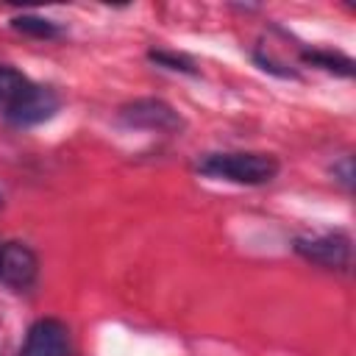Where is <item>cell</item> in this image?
Instances as JSON below:
<instances>
[{"label":"cell","instance_id":"6","mask_svg":"<svg viewBox=\"0 0 356 356\" xmlns=\"http://www.w3.org/2000/svg\"><path fill=\"white\" fill-rule=\"evenodd\" d=\"M67 334L70 331L61 320H53V317L36 320L28 328V337H25L19 356H67V350H70Z\"/></svg>","mask_w":356,"mask_h":356},{"label":"cell","instance_id":"8","mask_svg":"<svg viewBox=\"0 0 356 356\" xmlns=\"http://www.w3.org/2000/svg\"><path fill=\"white\" fill-rule=\"evenodd\" d=\"M11 28L14 31H22L28 36H36V39H53L61 33V28L44 17H36V14H19L11 19Z\"/></svg>","mask_w":356,"mask_h":356},{"label":"cell","instance_id":"1","mask_svg":"<svg viewBox=\"0 0 356 356\" xmlns=\"http://www.w3.org/2000/svg\"><path fill=\"white\" fill-rule=\"evenodd\" d=\"M197 170L211 178L234 181V184H270L278 175V159L270 153H209L197 161Z\"/></svg>","mask_w":356,"mask_h":356},{"label":"cell","instance_id":"2","mask_svg":"<svg viewBox=\"0 0 356 356\" xmlns=\"http://www.w3.org/2000/svg\"><path fill=\"white\" fill-rule=\"evenodd\" d=\"M120 122L128 128H145V131H181L184 120L181 114L159 100V97H139L120 108Z\"/></svg>","mask_w":356,"mask_h":356},{"label":"cell","instance_id":"7","mask_svg":"<svg viewBox=\"0 0 356 356\" xmlns=\"http://www.w3.org/2000/svg\"><path fill=\"white\" fill-rule=\"evenodd\" d=\"M28 83H31V81H28L19 70L0 64V106L8 108V106L28 89Z\"/></svg>","mask_w":356,"mask_h":356},{"label":"cell","instance_id":"11","mask_svg":"<svg viewBox=\"0 0 356 356\" xmlns=\"http://www.w3.org/2000/svg\"><path fill=\"white\" fill-rule=\"evenodd\" d=\"M334 172H339V175H342L339 181L350 189V184H353V181H350V178H353V170H350V159H348V156L342 159V164H334Z\"/></svg>","mask_w":356,"mask_h":356},{"label":"cell","instance_id":"12","mask_svg":"<svg viewBox=\"0 0 356 356\" xmlns=\"http://www.w3.org/2000/svg\"><path fill=\"white\" fill-rule=\"evenodd\" d=\"M0 203H3V195H0Z\"/></svg>","mask_w":356,"mask_h":356},{"label":"cell","instance_id":"10","mask_svg":"<svg viewBox=\"0 0 356 356\" xmlns=\"http://www.w3.org/2000/svg\"><path fill=\"white\" fill-rule=\"evenodd\" d=\"M147 58H150V61H156V64H161V67H167V70L195 72L192 61H189V58H184V56H175V53H164V50H150V53H147Z\"/></svg>","mask_w":356,"mask_h":356},{"label":"cell","instance_id":"9","mask_svg":"<svg viewBox=\"0 0 356 356\" xmlns=\"http://www.w3.org/2000/svg\"><path fill=\"white\" fill-rule=\"evenodd\" d=\"M303 61L306 64H314V67H323L328 72H337V75H353V61L348 56H339V53H328V50H303Z\"/></svg>","mask_w":356,"mask_h":356},{"label":"cell","instance_id":"3","mask_svg":"<svg viewBox=\"0 0 356 356\" xmlns=\"http://www.w3.org/2000/svg\"><path fill=\"white\" fill-rule=\"evenodd\" d=\"M61 100L50 86H39V83H28V89L6 108V120L11 125H39L44 120H50L58 111Z\"/></svg>","mask_w":356,"mask_h":356},{"label":"cell","instance_id":"4","mask_svg":"<svg viewBox=\"0 0 356 356\" xmlns=\"http://www.w3.org/2000/svg\"><path fill=\"white\" fill-rule=\"evenodd\" d=\"M36 253L22 242H6L0 248V281L11 289H28L36 281Z\"/></svg>","mask_w":356,"mask_h":356},{"label":"cell","instance_id":"5","mask_svg":"<svg viewBox=\"0 0 356 356\" xmlns=\"http://www.w3.org/2000/svg\"><path fill=\"white\" fill-rule=\"evenodd\" d=\"M295 250L323 267L331 270H348L350 264V239L342 234H323V236H312V239H298Z\"/></svg>","mask_w":356,"mask_h":356}]
</instances>
